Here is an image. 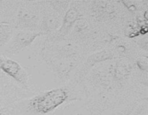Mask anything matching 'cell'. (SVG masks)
<instances>
[{"instance_id":"6da1fadb","label":"cell","mask_w":148,"mask_h":115,"mask_svg":"<svg viewBox=\"0 0 148 115\" xmlns=\"http://www.w3.org/2000/svg\"><path fill=\"white\" fill-rule=\"evenodd\" d=\"M83 100L81 89L73 82L42 91L6 108L8 115H53L69 103Z\"/></svg>"},{"instance_id":"ba28073f","label":"cell","mask_w":148,"mask_h":115,"mask_svg":"<svg viewBox=\"0 0 148 115\" xmlns=\"http://www.w3.org/2000/svg\"><path fill=\"white\" fill-rule=\"evenodd\" d=\"M47 2L55 11L62 16H64L69 8L71 1H47Z\"/></svg>"},{"instance_id":"52a82bcc","label":"cell","mask_w":148,"mask_h":115,"mask_svg":"<svg viewBox=\"0 0 148 115\" xmlns=\"http://www.w3.org/2000/svg\"><path fill=\"white\" fill-rule=\"evenodd\" d=\"M42 20L40 32L49 35L56 32L60 27L64 16L59 14L48 4L47 1H42Z\"/></svg>"},{"instance_id":"7a4b0ae2","label":"cell","mask_w":148,"mask_h":115,"mask_svg":"<svg viewBox=\"0 0 148 115\" xmlns=\"http://www.w3.org/2000/svg\"><path fill=\"white\" fill-rule=\"evenodd\" d=\"M42 1H20L13 22L15 30L40 32Z\"/></svg>"},{"instance_id":"5b68a950","label":"cell","mask_w":148,"mask_h":115,"mask_svg":"<svg viewBox=\"0 0 148 115\" xmlns=\"http://www.w3.org/2000/svg\"><path fill=\"white\" fill-rule=\"evenodd\" d=\"M42 36L46 35L41 32L14 30L8 43L0 48V54L9 57L20 55L31 48L37 39Z\"/></svg>"},{"instance_id":"277c9868","label":"cell","mask_w":148,"mask_h":115,"mask_svg":"<svg viewBox=\"0 0 148 115\" xmlns=\"http://www.w3.org/2000/svg\"><path fill=\"white\" fill-rule=\"evenodd\" d=\"M0 68L8 77L33 94L39 93L30 73L21 63L0 54Z\"/></svg>"},{"instance_id":"3957f363","label":"cell","mask_w":148,"mask_h":115,"mask_svg":"<svg viewBox=\"0 0 148 115\" xmlns=\"http://www.w3.org/2000/svg\"><path fill=\"white\" fill-rule=\"evenodd\" d=\"M85 1H71L69 8L64 16L60 27L54 32L45 36V41L54 43L65 40L76 22L85 17Z\"/></svg>"},{"instance_id":"8992f818","label":"cell","mask_w":148,"mask_h":115,"mask_svg":"<svg viewBox=\"0 0 148 115\" xmlns=\"http://www.w3.org/2000/svg\"><path fill=\"white\" fill-rule=\"evenodd\" d=\"M33 95L8 77L0 68V106L7 107Z\"/></svg>"}]
</instances>
